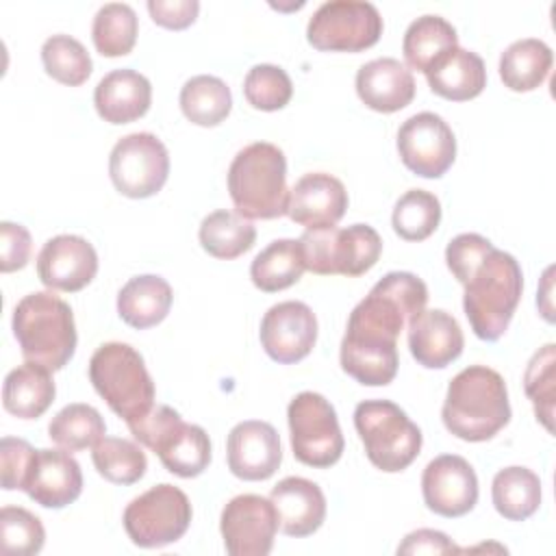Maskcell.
Segmentation results:
<instances>
[{
	"instance_id": "14",
	"label": "cell",
	"mask_w": 556,
	"mask_h": 556,
	"mask_svg": "<svg viewBox=\"0 0 556 556\" xmlns=\"http://www.w3.org/2000/svg\"><path fill=\"white\" fill-rule=\"evenodd\" d=\"M397 152L413 174L441 178L456 159V137L441 115L421 111L400 126Z\"/></svg>"
},
{
	"instance_id": "28",
	"label": "cell",
	"mask_w": 556,
	"mask_h": 556,
	"mask_svg": "<svg viewBox=\"0 0 556 556\" xmlns=\"http://www.w3.org/2000/svg\"><path fill=\"white\" fill-rule=\"evenodd\" d=\"M54 380L48 369L24 363L11 369L2 384V406L20 419H37L54 402Z\"/></svg>"
},
{
	"instance_id": "26",
	"label": "cell",
	"mask_w": 556,
	"mask_h": 556,
	"mask_svg": "<svg viewBox=\"0 0 556 556\" xmlns=\"http://www.w3.org/2000/svg\"><path fill=\"white\" fill-rule=\"evenodd\" d=\"M426 78L437 96L465 102L480 96L486 87V67L476 52L456 46L428 67Z\"/></svg>"
},
{
	"instance_id": "44",
	"label": "cell",
	"mask_w": 556,
	"mask_h": 556,
	"mask_svg": "<svg viewBox=\"0 0 556 556\" xmlns=\"http://www.w3.org/2000/svg\"><path fill=\"white\" fill-rule=\"evenodd\" d=\"M33 445L24 439L15 437H2L0 441V467H2V489L4 491H24V482L28 476V469L35 458Z\"/></svg>"
},
{
	"instance_id": "36",
	"label": "cell",
	"mask_w": 556,
	"mask_h": 556,
	"mask_svg": "<svg viewBox=\"0 0 556 556\" xmlns=\"http://www.w3.org/2000/svg\"><path fill=\"white\" fill-rule=\"evenodd\" d=\"M137 13L126 2H106L91 24V39L102 56H124L137 41Z\"/></svg>"
},
{
	"instance_id": "47",
	"label": "cell",
	"mask_w": 556,
	"mask_h": 556,
	"mask_svg": "<svg viewBox=\"0 0 556 556\" xmlns=\"http://www.w3.org/2000/svg\"><path fill=\"white\" fill-rule=\"evenodd\" d=\"M460 549L452 543L445 532L419 528L404 536L397 545V554H458Z\"/></svg>"
},
{
	"instance_id": "27",
	"label": "cell",
	"mask_w": 556,
	"mask_h": 556,
	"mask_svg": "<svg viewBox=\"0 0 556 556\" xmlns=\"http://www.w3.org/2000/svg\"><path fill=\"white\" fill-rule=\"evenodd\" d=\"M172 287L163 276L141 274L130 278L117 293L119 317L137 328L146 330L161 324L172 306Z\"/></svg>"
},
{
	"instance_id": "25",
	"label": "cell",
	"mask_w": 556,
	"mask_h": 556,
	"mask_svg": "<svg viewBox=\"0 0 556 556\" xmlns=\"http://www.w3.org/2000/svg\"><path fill=\"white\" fill-rule=\"evenodd\" d=\"M152 102L150 80L130 70H113L100 78L93 91V104L98 115L109 124H130L143 117Z\"/></svg>"
},
{
	"instance_id": "16",
	"label": "cell",
	"mask_w": 556,
	"mask_h": 556,
	"mask_svg": "<svg viewBox=\"0 0 556 556\" xmlns=\"http://www.w3.org/2000/svg\"><path fill=\"white\" fill-rule=\"evenodd\" d=\"M258 337L269 358L291 365L311 354L317 341V317L304 302H278L263 315Z\"/></svg>"
},
{
	"instance_id": "35",
	"label": "cell",
	"mask_w": 556,
	"mask_h": 556,
	"mask_svg": "<svg viewBox=\"0 0 556 556\" xmlns=\"http://www.w3.org/2000/svg\"><path fill=\"white\" fill-rule=\"evenodd\" d=\"M104 434L106 424L102 415L93 406L80 402L61 408L48 426V437L67 452H83L93 447Z\"/></svg>"
},
{
	"instance_id": "10",
	"label": "cell",
	"mask_w": 556,
	"mask_h": 556,
	"mask_svg": "<svg viewBox=\"0 0 556 556\" xmlns=\"http://www.w3.org/2000/svg\"><path fill=\"white\" fill-rule=\"evenodd\" d=\"M293 456L317 469L334 465L343 454V434L334 406L315 391L298 393L287 408Z\"/></svg>"
},
{
	"instance_id": "38",
	"label": "cell",
	"mask_w": 556,
	"mask_h": 556,
	"mask_svg": "<svg viewBox=\"0 0 556 556\" xmlns=\"http://www.w3.org/2000/svg\"><path fill=\"white\" fill-rule=\"evenodd\" d=\"M441 222V202L426 189H408L393 206L391 224L404 241L428 239Z\"/></svg>"
},
{
	"instance_id": "11",
	"label": "cell",
	"mask_w": 556,
	"mask_h": 556,
	"mask_svg": "<svg viewBox=\"0 0 556 556\" xmlns=\"http://www.w3.org/2000/svg\"><path fill=\"white\" fill-rule=\"evenodd\" d=\"M191 502L174 484H156L124 508V530L139 547H165L176 543L191 523Z\"/></svg>"
},
{
	"instance_id": "15",
	"label": "cell",
	"mask_w": 556,
	"mask_h": 556,
	"mask_svg": "<svg viewBox=\"0 0 556 556\" xmlns=\"http://www.w3.org/2000/svg\"><path fill=\"white\" fill-rule=\"evenodd\" d=\"M219 530L230 556H267L278 530V515L271 500L243 493L224 506Z\"/></svg>"
},
{
	"instance_id": "18",
	"label": "cell",
	"mask_w": 556,
	"mask_h": 556,
	"mask_svg": "<svg viewBox=\"0 0 556 556\" xmlns=\"http://www.w3.org/2000/svg\"><path fill=\"white\" fill-rule=\"evenodd\" d=\"M98 274L93 245L78 235H56L37 254V276L52 291H80Z\"/></svg>"
},
{
	"instance_id": "40",
	"label": "cell",
	"mask_w": 556,
	"mask_h": 556,
	"mask_svg": "<svg viewBox=\"0 0 556 556\" xmlns=\"http://www.w3.org/2000/svg\"><path fill=\"white\" fill-rule=\"evenodd\" d=\"M556 345H543L528 363L523 376V389L534 406L536 419L552 432L554 393H556Z\"/></svg>"
},
{
	"instance_id": "7",
	"label": "cell",
	"mask_w": 556,
	"mask_h": 556,
	"mask_svg": "<svg viewBox=\"0 0 556 556\" xmlns=\"http://www.w3.org/2000/svg\"><path fill=\"white\" fill-rule=\"evenodd\" d=\"M132 437L152 450L163 467L180 478L200 476L211 463V441L202 426L185 424L172 406L156 404L141 419L126 424Z\"/></svg>"
},
{
	"instance_id": "33",
	"label": "cell",
	"mask_w": 556,
	"mask_h": 556,
	"mask_svg": "<svg viewBox=\"0 0 556 556\" xmlns=\"http://www.w3.org/2000/svg\"><path fill=\"white\" fill-rule=\"evenodd\" d=\"M180 109L191 124L208 128L222 124L228 117L232 109V96L222 78L198 74L182 85Z\"/></svg>"
},
{
	"instance_id": "19",
	"label": "cell",
	"mask_w": 556,
	"mask_h": 556,
	"mask_svg": "<svg viewBox=\"0 0 556 556\" xmlns=\"http://www.w3.org/2000/svg\"><path fill=\"white\" fill-rule=\"evenodd\" d=\"M226 456L232 476L248 482L267 480L282 463L280 437L267 421H241L228 432Z\"/></svg>"
},
{
	"instance_id": "30",
	"label": "cell",
	"mask_w": 556,
	"mask_h": 556,
	"mask_svg": "<svg viewBox=\"0 0 556 556\" xmlns=\"http://www.w3.org/2000/svg\"><path fill=\"white\" fill-rule=\"evenodd\" d=\"M304 269L306 265L300 239H276L254 256L250 278L261 291L274 293L295 285Z\"/></svg>"
},
{
	"instance_id": "32",
	"label": "cell",
	"mask_w": 556,
	"mask_h": 556,
	"mask_svg": "<svg viewBox=\"0 0 556 556\" xmlns=\"http://www.w3.org/2000/svg\"><path fill=\"white\" fill-rule=\"evenodd\" d=\"M458 46L456 28L441 15H421L413 20L404 33L402 52L413 70L428 72V67L447 50Z\"/></svg>"
},
{
	"instance_id": "45",
	"label": "cell",
	"mask_w": 556,
	"mask_h": 556,
	"mask_svg": "<svg viewBox=\"0 0 556 556\" xmlns=\"http://www.w3.org/2000/svg\"><path fill=\"white\" fill-rule=\"evenodd\" d=\"M30 232L22 224H0V269L4 274L22 269L30 258Z\"/></svg>"
},
{
	"instance_id": "31",
	"label": "cell",
	"mask_w": 556,
	"mask_h": 556,
	"mask_svg": "<svg viewBox=\"0 0 556 556\" xmlns=\"http://www.w3.org/2000/svg\"><path fill=\"white\" fill-rule=\"evenodd\" d=\"M495 510L508 521H523L539 510L541 480L528 467H504L495 473L491 484Z\"/></svg>"
},
{
	"instance_id": "1",
	"label": "cell",
	"mask_w": 556,
	"mask_h": 556,
	"mask_svg": "<svg viewBox=\"0 0 556 556\" xmlns=\"http://www.w3.org/2000/svg\"><path fill=\"white\" fill-rule=\"evenodd\" d=\"M428 287L410 271H389L354 306L341 341V367L365 387H384L397 374V337L426 308Z\"/></svg>"
},
{
	"instance_id": "46",
	"label": "cell",
	"mask_w": 556,
	"mask_h": 556,
	"mask_svg": "<svg viewBox=\"0 0 556 556\" xmlns=\"http://www.w3.org/2000/svg\"><path fill=\"white\" fill-rule=\"evenodd\" d=\"M148 11L159 26L180 30L195 22L200 2L198 0H148Z\"/></svg>"
},
{
	"instance_id": "24",
	"label": "cell",
	"mask_w": 556,
	"mask_h": 556,
	"mask_svg": "<svg viewBox=\"0 0 556 556\" xmlns=\"http://www.w3.org/2000/svg\"><path fill=\"white\" fill-rule=\"evenodd\" d=\"M356 93L365 106L378 113H395L415 98L413 72L393 56L367 61L356 72Z\"/></svg>"
},
{
	"instance_id": "4",
	"label": "cell",
	"mask_w": 556,
	"mask_h": 556,
	"mask_svg": "<svg viewBox=\"0 0 556 556\" xmlns=\"http://www.w3.org/2000/svg\"><path fill=\"white\" fill-rule=\"evenodd\" d=\"M13 334L26 363L48 371L63 369L76 350L74 313L52 291L24 295L13 308Z\"/></svg>"
},
{
	"instance_id": "29",
	"label": "cell",
	"mask_w": 556,
	"mask_h": 556,
	"mask_svg": "<svg viewBox=\"0 0 556 556\" xmlns=\"http://www.w3.org/2000/svg\"><path fill=\"white\" fill-rule=\"evenodd\" d=\"M554 63L549 46L536 37L513 41L500 56V78L510 91H532L543 85Z\"/></svg>"
},
{
	"instance_id": "12",
	"label": "cell",
	"mask_w": 556,
	"mask_h": 556,
	"mask_svg": "<svg viewBox=\"0 0 556 556\" xmlns=\"http://www.w3.org/2000/svg\"><path fill=\"white\" fill-rule=\"evenodd\" d=\"M382 35L380 11L365 0H328L306 26V39L324 52H361Z\"/></svg>"
},
{
	"instance_id": "17",
	"label": "cell",
	"mask_w": 556,
	"mask_h": 556,
	"mask_svg": "<svg viewBox=\"0 0 556 556\" xmlns=\"http://www.w3.org/2000/svg\"><path fill=\"white\" fill-rule=\"evenodd\" d=\"M426 506L441 517H463L478 502V478L473 467L458 454L432 458L421 473Z\"/></svg>"
},
{
	"instance_id": "42",
	"label": "cell",
	"mask_w": 556,
	"mask_h": 556,
	"mask_svg": "<svg viewBox=\"0 0 556 556\" xmlns=\"http://www.w3.org/2000/svg\"><path fill=\"white\" fill-rule=\"evenodd\" d=\"M243 96L258 111H278L289 104L293 96V85L282 67L271 63H258L245 74Z\"/></svg>"
},
{
	"instance_id": "43",
	"label": "cell",
	"mask_w": 556,
	"mask_h": 556,
	"mask_svg": "<svg viewBox=\"0 0 556 556\" xmlns=\"http://www.w3.org/2000/svg\"><path fill=\"white\" fill-rule=\"evenodd\" d=\"M495 245L478 235V232H463L456 235L447 248H445V263L450 267V271L454 274V278L465 285V280L469 278V274L478 267V263L493 250Z\"/></svg>"
},
{
	"instance_id": "39",
	"label": "cell",
	"mask_w": 556,
	"mask_h": 556,
	"mask_svg": "<svg viewBox=\"0 0 556 556\" xmlns=\"http://www.w3.org/2000/svg\"><path fill=\"white\" fill-rule=\"evenodd\" d=\"M41 61L48 76L70 87L83 85L93 70L91 56L85 50V46L78 39L63 33L52 35L43 41Z\"/></svg>"
},
{
	"instance_id": "37",
	"label": "cell",
	"mask_w": 556,
	"mask_h": 556,
	"mask_svg": "<svg viewBox=\"0 0 556 556\" xmlns=\"http://www.w3.org/2000/svg\"><path fill=\"white\" fill-rule=\"evenodd\" d=\"M91 460L98 473L113 484H135L148 469L143 450L119 437H102L91 452Z\"/></svg>"
},
{
	"instance_id": "22",
	"label": "cell",
	"mask_w": 556,
	"mask_h": 556,
	"mask_svg": "<svg viewBox=\"0 0 556 556\" xmlns=\"http://www.w3.org/2000/svg\"><path fill=\"white\" fill-rule=\"evenodd\" d=\"M408 348L413 358L426 369H443L456 361L465 348V337L458 321L441 311H421L408 319Z\"/></svg>"
},
{
	"instance_id": "2",
	"label": "cell",
	"mask_w": 556,
	"mask_h": 556,
	"mask_svg": "<svg viewBox=\"0 0 556 556\" xmlns=\"http://www.w3.org/2000/svg\"><path fill=\"white\" fill-rule=\"evenodd\" d=\"M441 419L447 432L463 441L493 439L510 421L504 378L486 365L465 367L450 380Z\"/></svg>"
},
{
	"instance_id": "21",
	"label": "cell",
	"mask_w": 556,
	"mask_h": 556,
	"mask_svg": "<svg viewBox=\"0 0 556 556\" xmlns=\"http://www.w3.org/2000/svg\"><path fill=\"white\" fill-rule=\"evenodd\" d=\"M24 491L43 508H65L83 493L80 465L67 450H37Z\"/></svg>"
},
{
	"instance_id": "20",
	"label": "cell",
	"mask_w": 556,
	"mask_h": 556,
	"mask_svg": "<svg viewBox=\"0 0 556 556\" xmlns=\"http://www.w3.org/2000/svg\"><path fill=\"white\" fill-rule=\"evenodd\" d=\"M348 208L343 182L326 172L304 174L291 189L287 215L306 230L337 226Z\"/></svg>"
},
{
	"instance_id": "34",
	"label": "cell",
	"mask_w": 556,
	"mask_h": 556,
	"mask_svg": "<svg viewBox=\"0 0 556 556\" xmlns=\"http://www.w3.org/2000/svg\"><path fill=\"white\" fill-rule=\"evenodd\" d=\"M200 245L215 258L230 261L248 252L256 241V228L232 211H213L200 224Z\"/></svg>"
},
{
	"instance_id": "9",
	"label": "cell",
	"mask_w": 556,
	"mask_h": 556,
	"mask_svg": "<svg viewBox=\"0 0 556 556\" xmlns=\"http://www.w3.org/2000/svg\"><path fill=\"white\" fill-rule=\"evenodd\" d=\"M300 245L306 269L319 276H361L369 271L382 254V239L369 224L304 230Z\"/></svg>"
},
{
	"instance_id": "5",
	"label": "cell",
	"mask_w": 556,
	"mask_h": 556,
	"mask_svg": "<svg viewBox=\"0 0 556 556\" xmlns=\"http://www.w3.org/2000/svg\"><path fill=\"white\" fill-rule=\"evenodd\" d=\"M228 193L245 219L287 215V159L269 141H254L239 150L228 167Z\"/></svg>"
},
{
	"instance_id": "6",
	"label": "cell",
	"mask_w": 556,
	"mask_h": 556,
	"mask_svg": "<svg viewBox=\"0 0 556 556\" xmlns=\"http://www.w3.org/2000/svg\"><path fill=\"white\" fill-rule=\"evenodd\" d=\"M89 380L109 408L126 424L154 406V382L143 356L128 343H102L89 361Z\"/></svg>"
},
{
	"instance_id": "3",
	"label": "cell",
	"mask_w": 556,
	"mask_h": 556,
	"mask_svg": "<svg viewBox=\"0 0 556 556\" xmlns=\"http://www.w3.org/2000/svg\"><path fill=\"white\" fill-rule=\"evenodd\" d=\"M463 287V308L473 334L482 341H497L508 330L523 291V274L517 258L493 248Z\"/></svg>"
},
{
	"instance_id": "41",
	"label": "cell",
	"mask_w": 556,
	"mask_h": 556,
	"mask_svg": "<svg viewBox=\"0 0 556 556\" xmlns=\"http://www.w3.org/2000/svg\"><path fill=\"white\" fill-rule=\"evenodd\" d=\"M43 541L46 530L37 515L22 506H4L0 510V549L4 556L39 554Z\"/></svg>"
},
{
	"instance_id": "8",
	"label": "cell",
	"mask_w": 556,
	"mask_h": 556,
	"mask_svg": "<svg viewBox=\"0 0 556 556\" xmlns=\"http://www.w3.org/2000/svg\"><path fill=\"white\" fill-rule=\"evenodd\" d=\"M354 426L369 463L387 473L404 471L421 450V430L389 400H365L354 408Z\"/></svg>"
},
{
	"instance_id": "13",
	"label": "cell",
	"mask_w": 556,
	"mask_h": 556,
	"mask_svg": "<svg viewBox=\"0 0 556 556\" xmlns=\"http://www.w3.org/2000/svg\"><path fill=\"white\" fill-rule=\"evenodd\" d=\"M109 176L126 198H150L159 193L169 176V154L165 143L152 132H130L122 137L109 156Z\"/></svg>"
},
{
	"instance_id": "23",
	"label": "cell",
	"mask_w": 556,
	"mask_h": 556,
	"mask_svg": "<svg viewBox=\"0 0 556 556\" xmlns=\"http://www.w3.org/2000/svg\"><path fill=\"white\" fill-rule=\"evenodd\" d=\"M278 515V528L287 536H308L317 532L326 519V495L317 482L289 476L269 493Z\"/></svg>"
}]
</instances>
